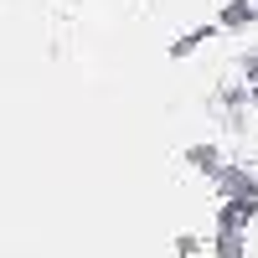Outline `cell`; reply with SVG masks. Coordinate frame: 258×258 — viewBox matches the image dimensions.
I'll use <instances>...</instances> for the list:
<instances>
[{"label":"cell","instance_id":"obj_1","mask_svg":"<svg viewBox=\"0 0 258 258\" xmlns=\"http://www.w3.org/2000/svg\"><path fill=\"white\" fill-rule=\"evenodd\" d=\"M258 26V6L253 0H227L217 11V31H253Z\"/></svg>","mask_w":258,"mask_h":258},{"label":"cell","instance_id":"obj_2","mask_svg":"<svg viewBox=\"0 0 258 258\" xmlns=\"http://www.w3.org/2000/svg\"><path fill=\"white\" fill-rule=\"evenodd\" d=\"M212 36H217V21H212V26H197V31H191V36H181L176 47H170V57H191V52H197L202 41H212Z\"/></svg>","mask_w":258,"mask_h":258},{"label":"cell","instance_id":"obj_3","mask_svg":"<svg viewBox=\"0 0 258 258\" xmlns=\"http://www.w3.org/2000/svg\"><path fill=\"white\" fill-rule=\"evenodd\" d=\"M253 6H258V0H253Z\"/></svg>","mask_w":258,"mask_h":258}]
</instances>
